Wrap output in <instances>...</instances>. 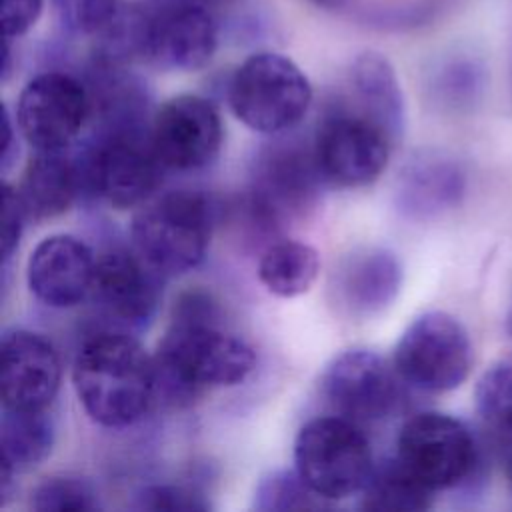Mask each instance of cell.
Masks as SVG:
<instances>
[{
	"label": "cell",
	"mask_w": 512,
	"mask_h": 512,
	"mask_svg": "<svg viewBox=\"0 0 512 512\" xmlns=\"http://www.w3.org/2000/svg\"><path fill=\"white\" fill-rule=\"evenodd\" d=\"M96 40L92 58L100 62L140 60L164 72H194L214 58L218 24L190 0H142L120 8Z\"/></svg>",
	"instance_id": "obj_1"
},
{
	"label": "cell",
	"mask_w": 512,
	"mask_h": 512,
	"mask_svg": "<svg viewBox=\"0 0 512 512\" xmlns=\"http://www.w3.org/2000/svg\"><path fill=\"white\" fill-rule=\"evenodd\" d=\"M72 384L84 412L104 428L140 422L158 398L154 356L130 332L112 328L82 342Z\"/></svg>",
	"instance_id": "obj_2"
},
{
	"label": "cell",
	"mask_w": 512,
	"mask_h": 512,
	"mask_svg": "<svg viewBox=\"0 0 512 512\" xmlns=\"http://www.w3.org/2000/svg\"><path fill=\"white\" fill-rule=\"evenodd\" d=\"M156 402L188 406L206 390L244 382L256 364L254 350L220 322L170 320L154 354Z\"/></svg>",
	"instance_id": "obj_3"
},
{
	"label": "cell",
	"mask_w": 512,
	"mask_h": 512,
	"mask_svg": "<svg viewBox=\"0 0 512 512\" xmlns=\"http://www.w3.org/2000/svg\"><path fill=\"white\" fill-rule=\"evenodd\" d=\"M216 206L194 190L148 198L132 216V246L164 276L196 268L208 252Z\"/></svg>",
	"instance_id": "obj_4"
},
{
	"label": "cell",
	"mask_w": 512,
	"mask_h": 512,
	"mask_svg": "<svg viewBox=\"0 0 512 512\" xmlns=\"http://www.w3.org/2000/svg\"><path fill=\"white\" fill-rule=\"evenodd\" d=\"M304 70L280 52H254L238 64L228 82L234 116L254 132L282 136L298 126L312 104Z\"/></svg>",
	"instance_id": "obj_5"
},
{
	"label": "cell",
	"mask_w": 512,
	"mask_h": 512,
	"mask_svg": "<svg viewBox=\"0 0 512 512\" xmlns=\"http://www.w3.org/2000/svg\"><path fill=\"white\" fill-rule=\"evenodd\" d=\"M322 184L312 144L274 140L252 160L246 214L256 230L276 232L314 208Z\"/></svg>",
	"instance_id": "obj_6"
},
{
	"label": "cell",
	"mask_w": 512,
	"mask_h": 512,
	"mask_svg": "<svg viewBox=\"0 0 512 512\" xmlns=\"http://www.w3.org/2000/svg\"><path fill=\"white\" fill-rule=\"evenodd\" d=\"M148 130H94L92 140L76 154L84 194L118 210L152 198L166 168Z\"/></svg>",
	"instance_id": "obj_7"
},
{
	"label": "cell",
	"mask_w": 512,
	"mask_h": 512,
	"mask_svg": "<svg viewBox=\"0 0 512 512\" xmlns=\"http://www.w3.org/2000/svg\"><path fill=\"white\" fill-rule=\"evenodd\" d=\"M294 468L320 498L334 502L364 488L374 456L360 424L338 414L318 416L296 434Z\"/></svg>",
	"instance_id": "obj_8"
},
{
	"label": "cell",
	"mask_w": 512,
	"mask_h": 512,
	"mask_svg": "<svg viewBox=\"0 0 512 512\" xmlns=\"http://www.w3.org/2000/svg\"><path fill=\"white\" fill-rule=\"evenodd\" d=\"M394 456L434 494L474 480L482 464L474 432L462 420L432 410L418 412L402 424Z\"/></svg>",
	"instance_id": "obj_9"
},
{
	"label": "cell",
	"mask_w": 512,
	"mask_h": 512,
	"mask_svg": "<svg viewBox=\"0 0 512 512\" xmlns=\"http://www.w3.org/2000/svg\"><path fill=\"white\" fill-rule=\"evenodd\" d=\"M474 362L472 342L458 318L442 310L416 316L400 334L392 364L406 386L442 394L458 388Z\"/></svg>",
	"instance_id": "obj_10"
},
{
	"label": "cell",
	"mask_w": 512,
	"mask_h": 512,
	"mask_svg": "<svg viewBox=\"0 0 512 512\" xmlns=\"http://www.w3.org/2000/svg\"><path fill=\"white\" fill-rule=\"evenodd\" d=\"M396 140L358 108H334L312 138L316 166L326 184L360 188L372 184L386 168Z\"/></svg>",
	"instance_id": "obj_11"
},
{
	"label": "cell",
	"mask_w": 512,
	"mask_h": 512,
	"mask_svg": "<svg viewBox=\"0 0 512 512\" xmlns=\"http://www.w3.org/2000/svg\"><path fill=\"white\" fill-rule=\"evenodd\" d=\"M94 112L92 92L82 78L46 70L30 78L16 102V126L34 150H68Z\"/></svg>",
	"instance_id": "obj_12"
},
{
	"label": "cell",
	"mask_w": 512,
	"mask_h": 512,
	"mask_svg": "<svg viewBox=\"0 0 512 512\" xmlns=\"http://www.w3.org/2000/svg\"><path fill=\"white\" fill-rule=\"evenodd\" d=\"M402 384L394 364L374 350L354 348L330 360L322 372L320 390L338 416L362 426L398 412Z\"/></svg>",
	"instance_id": "obj_13"
},
{
	"label": "cell",
	"mask_w": 512,
	"mask_h": 512,
	"mask_svg": "<svg viewBox=\"0 0 512 512\" xmlns=\"http://www.w3.org/2000/svg\"><path fill=\"white\" fill-rule=\"evenodd\" d=\"M164 274L134 246H110L96 254V274L88 300L112 330H140L162 300Z\"/></svg>",
	"instance_id": "obj_14"
},
{
	"label": "cell",
	"mask_w": 512,
	"mask_h": 512,
	"mask_svg": "<svg viewBox=\"0 0 512 512\" xmlns=\"http://www.w3.org/2000/svg\"><path fill=\"white\" fill-rule=\"evenodd\" d=\"M150 144L166 170L190 172L214 162L222 146V118L212 100L178 94L150 116Z\"/></svg>",
	"instance_id": "obj_15"
},
{
	"label": "cell",
	"mask_w": 512,
	"mask_h": 512,
	"mask_svg": "<svg viewBox=\"0 0 512 512\" xmlns=\"http://www.w3.org/2000/svg\"><path fill=\"white\" fill-rule=\"evenodd\" d=\"M60 378V356L48 338L22 328L2 336V408H48L58 394Z\"/></svg>",
	"instance_id": "obj_16"
},
{
	"label": "cell",
	"mask_w": 512,
	"mask_h": 512,
	"mask_svg": "<svg viewBox=\"0 0 512 512\" xmlns=\"http://www.w3.org/2000/svg\"><path fill=\"white\" fill-rule=\"evenodd\" d=\"M402 286L398 256L382 246H358L340 258L330 278L336 308L354 320L386 310Z\"/></svg>",
	"instance_id": "obj_17"
},
{
	"label": "cell",
	"mask_w": 512,
	"mask_h": 512,
	"mask_svg": "<svg viewBox=\"0 0 512 512\" xmlns=\"http://www.w3.org/2000/svg\"><path fill=\"white\" fill-rule=\"evenodd\" d=\"M94 274L92 248L70 234H52L38 242L26 264L30 292L50 308H72L88 300Z\"/></svg>",
	"instance_id": "obj_18"
},
{
	"label": "cell",
	"mask_w": 512,
	"mask_h": 512,
	"mask_svg": "<svg viewBox=\"0 0 512 512\" xmlns=\"http://www.w3.org/2000/svg\"><path fill=\"white\" fill-rule=\"evenodd\" d=\"M466 192V172L456 158L424 150L402 168L396 186L398 210L412 220H432L456 208Z\"/></svg>",
	"instance_id": "obj_19"
},
{
	"label": "cell",
	"mask_w": 512,
	"mask_h": 512,
	"mask_svg": "<svg viewBox=\"0 0 512 512\" xmlns=\"http://www.w3.org/2000/svg\"><path fill=\"white\" fill-rule=\"evenodd\" d=\"M28 220H50L64 214L84 194L76 154L66 150H36L16 186Z\"/></svg>",
	"instance_id": "obj_20"
},
{
	"label": "cell",
	"mask_w": 512,
	"mask_h": 512,
	"mask_svg": "<svg viewBox=\"0 0 512 512\" xmlns=\"http://www.w3.org/2000/svg\"><path fill=\"white\" fill-rule=\"evenodd\" d=\"M350 86L354 108L384 126L398 142L406 114L402 86L390 60L374 50L358 54L350 66Z\"/></svg>",
	"instance_id": "obj_21"
},
{
	"label": "cell",
	"mask_w": 512,
	"mask_h": 512,
	"mask_svg": "<svg viewBox=\"0 0 512 512\" xmlns=\"http://www.w3.org/2000/svg\"><path fill=\"white\" fill-rule=\"evenodd\" d=\"M54 418L44 410H10L2 408L0 422V472L16 476L38 466L54 448Z\"/></svg>",
	"instance_id": "obj_22"
},
{
	"label": "cell",
	"mask_w": 512,
	"mask_h": 512,
	"mask_svg": "<svg viewBox=\"0 0 512 512\" xmlns=\"http://www.w3.org/2000/svg\"><path fill=\"white\" fill-rule=\"evenodd\" d=\"M320 272L318 252L298 240L270 244L258 262L262 286L280 298H296L312 288Z\"/></svg>",
	"instance_id": "obj_23"
},
{
	"label": "cell",
	"mask_w": 512,
	"mask_h": 512,
	"mask_svg": "<svg viewBox=\"0 0 512 512\" xmlns=\"http://www.w3.org/2000/svg\"><path fill=\"white\" fill-rule=\"evenodd\" d=\"M434 492L422 486L396 456L374 464V470L360 490L362 510L420 512L432 506Z\"/></svg>",
	"instance_id": "obj_24"
},
{
	"label": "cell",
	"mask_w": 512,
	"mask_h": 512,
	"mask_svg": "<svg viewBox=\"0 0 512 512\" xmlns=\"http://www.w3.org/2000/svg\"><path fill=\"white\" fill-rule=\"evenodd\" d=\"M332 502L320 498L294 470H272L262 476L254 490V510L258 512H290V510H322Z\"/></svg>",
	"instance_id": "obj_25"
},
{
	"label": "cell",
	"mask_w": 512,
	"mask_h": 512,
	"mask_svg": "<svg viewBox=\"0 0 512 512\" xmlns=\"http://www.w3.org/2000/svg\"><path fill=\"white\" fill-rule=\"evenodd\" d=\"M476 412L492 432L512 436V362L492 364L476 382Z\"/></svg>",
	"instance_id": "obj_26"
},
{
	"label": "cell",
	"mask_w": 512,
	"mask_h": 512,
	"mask_svg": "<svg viewBox=\"0 0 512 512\" xmlns=\"http://www.w3.org/2000/svg\"><path fill=\"white\" fill-rule=\"evenodd\" d=\"M30 506L38 512H92L100 508L94 486L68 474L44 478L30 496Z\"/></svg>",
	"instance_id": "obj_27"
},
{
	"label": "cell",
	"mask_w": 512,
	"mask_h": 512,
	"mask_svg": "<svg viewBox=\"0 0 512 512\" xmlns=\"http://www.w3.org/2000/svg\"><path fill=\"white\" fill-rule=\"evenodd\" d=\"M60 24L72 36H98L120 12L118 0H52Z\"/></svg>",
	"instance_id": "obj_28"
},
{
	"label": "cell",
	"mask_w": 512,
	"mask_h": 512,
	"mask_svg": "<svg viewBox=\"0 0 512 512\" xmlns=\"http://www.w3.org/2000/svg\"><path fill=\"white\" fill-rule=\"evenodd\" d=\"M134 508L138 510H210L212 504L204 492L186 484L158 482L142 486L134 496Z\"/></svg>",
	"instance_id": "obj_29"
},
{
	"label": "cell",
	"mask_w": 512,
	"mask_h": 512,
	"mask_svg": "<svg viewBox=\"0 0 512 512\" xmlns=\"http://www.w3.org/2000/svg\"><path fill=\"white\" fill-rule=\"evenodd\" d=\"M2 206V264L6 266L20 244L28 214L16 186L8 182L2 186Z\"/></svg>",
	"instance_id": "obj_30"
},
{
	"label": "cell",
	"mask_w": 512,
	"mask_h": 512,
	"mask_svg": "<svg viewBox=\"0 0 512 512\" xmlns=\"http://www.w3.org/2000/svg\"><path fill=\"white\" fill-rule=\"evenodd\" d=\"M0 22L4 38L16 40L30 32L42 16L44 0H2Z\"/></svg>",
	"instance_id": "obj_31"
},
{
	"label": "cell",
	"mask_w": 512,
	"mask_h": 512,
	"mask_svg": "<svg viewBox=\"0 0 512 512\" xmlns=\"http://www.w3.org/2000/svg\"><path fill=\"white\" fill-rule=\"evenodd\" d=\"M16 128L18 126L12 122L10 112L4 108V152H2V170L4 172L12 166V162L18 156V144H16V136H14Z\"/></svg>",
	"instance_id": "obj_32"
},
{
	"label": "cell",
	"mask_w": 512,
	"mask_h": 512,
	"mask_svg": "<svg viewBox=\"0 0 512 512\" xmlns=\"http://www.w3.org/2000/svg\"><path fill=\"white\" fill-rule=\"evenodd\" d=\"M312 4H316L318 8H324V10H338L346 0H310Z\"/></svg>",
	"instance_id": "obj_33"
},
{
	"label": "cell",
	"mask_w": 512,
	"mask_h": 512,
	"mask_svg": "<svg viewBox=\"0 0 512 512\" xmlns=\"http://www.w3.org/2000/svg\"><path fill=\"white\" fill-rule=\"evenodd\" d=\"M506 478H508V484L512 488V450L506 456Z\"/></svg>",
	"instance_id": "obj_34"
},
{
	"label": "cell",
	"mask_w": 512,
	"mask_h": 512,
	"mask_svg": "<svg viewBox=\"0 0 512 512\" xmlns=\"http://www.w3.org/2000/svg\"><path fill=\"white\" fill-rule=\"evenodd\" d=\"M506 330L512 338V302H510V308H508V314H506Z\"/></svg>",
	"instance_id": "obj_35"
}]
</instances>
